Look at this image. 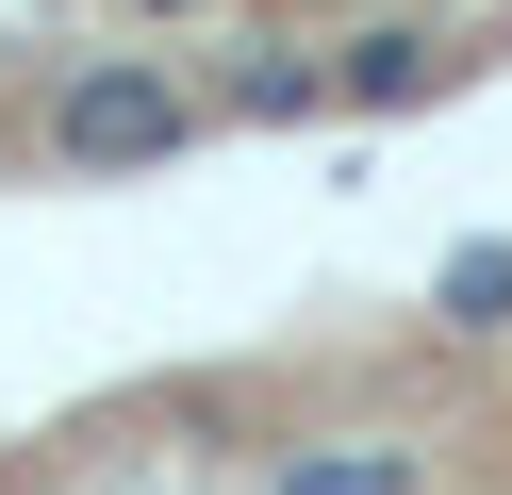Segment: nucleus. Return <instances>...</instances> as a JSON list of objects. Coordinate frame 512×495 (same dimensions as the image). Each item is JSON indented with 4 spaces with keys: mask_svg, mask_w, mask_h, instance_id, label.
<instances>
[{
    "mask_svg": "<svg viewBox=\"0 0 512 495\" xmlns=\"http://www.w3.org/2000/svg\"><path fill=\"white\" fill-rule=\"evenodd\" d=\"M166 149H199V99H182L166 66H83V83H50V165L116 182V165H166Z\"/></svg>",
    "mask_w": 512,
    "mask_h": 495,
    "instance_id": "f257e3e1",
    "label": "nucleus"
},
{
    "mask_svg": "<svg viewBox=\"0 0 512 495\" xmlns=\"http://www.w3.org/2000/svg\"><path fill=\"white\" fill-rule=\"evenodd\" d=\"M314 83H331L347 116H397V99H430V83H446V50H430L413 17H380V33H347V50L314 66Z\"/></svg>",
    "mask_w": 512,
    "mask_h": 495,
    "instance_id": "f03ea898",
    "label": "nucleus"
},
{
    "mask_svg": "<svg viewBox=\"0 0 512 495\" xmlns=\"http://www.w3.org/2000/svg\"><path fill=\"white\" fill-rule=\"evenodd\" d=\"M430 314L463 330V347H479V330H512V231H496V248H446V264H430Z\"/></svg>",
    "mask_w": 512,
    "mask_h": 495,
    "instance_id": "7ed1b4c3",
    "label": "nucleus"
},
{
    "mask_svg": "<svg viewBox=\"0 0 512 495\" xmlns=\"http://www.w3.org/2000/svg\"><path fill=\"white\" fill-rule=\"evenodd\" d=\"M413 479H430L413 446H298L281 462V495H413Z\"/></svg>",
    "mask_w": 512,
    "mask_h": 495,
    "instance_id": "20e7f679",
    "label": "nucleus"
},
{
    "mask_svg": "<svg viewBox=\"0 0 512 495\" xmlns=\"http://www.w3.org/2000/svg\"><path fill=\"white\" fill-rule=\"evenodd\" d=\"M232 116H331V83H314V66H248Z\"/></svg>",
    "mask_w": 512,
    "mask_h": 495,
    "instance_id": "39448f33",
    "label": "nucleus"
},
{
    "mask_svg": "<svg viewBox=\"0 0 512 495\" xmlns=\"http://www.w3.org/2000/svg\"><path fill=\"white\" fill-rule=\"evenodd\" d=\"M166 17H182V0H166Z\"/></svg>",
    "mask_w": 512,
    "mask_h": 495,
    "instance_id": "423d86ee",
    "label": "nucleus"
}]
</instances>
